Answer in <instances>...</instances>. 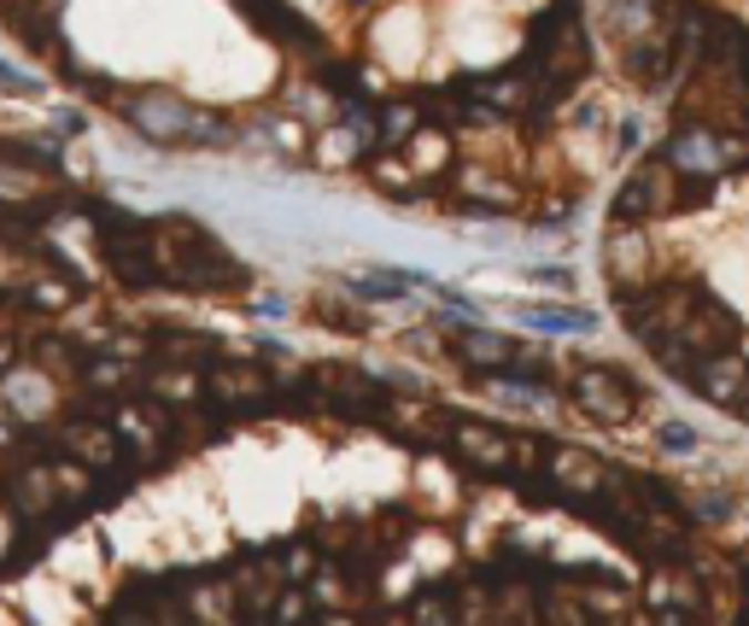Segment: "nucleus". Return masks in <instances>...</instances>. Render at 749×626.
Wrapping results in <instances>:
<instances>
[{
	"label": "nucleus",
	"instance_id": "8",
	"mask_svg": "<svg viewBox=\"0 0 749 626\" xmlns=\"http://www.w3.org/2000/svg\"><path fill=\"white\" fill-rule=\"evenodd\" d=\"M310 317H317L322 328H346V333H363L369 328V317H363V310H351L346 299H317V305H310Z\"/></svg>",
	"mask_w": 749,
	"mask_h": 626
},
{
	"label": "nucleus",
	"instance_id": "4",
	"mask_svg": "<svg viewBox=\"0 0 749 626\" xmlns=\"http://www.w3.org/2000/svg\"><path fill=\"white\" fill-rule=\"evenodd\" d=\"M205 381H212V392L223 404H258L269 392V374L258 363H228V358H217L212 369H205Z\"/></svg>",
	"mask_w": 749,
	"mask_h": 626
},
{
	"label": "nucleus",
	"instance_id": "5",
	"mask_svg": "<svg viewBox=\"0 0 749 626\" xmlns=\"http://www.w3.org/2000/svg\"><path fill=\"white\" fill-rule=\"evenodd\" d=\"M65 451L82 456V463H94V469L117 463V440H112V428H100V422H71L65 428Z\"/></svg>",
	"mask_w": 749,
	"mask_h": 626
},
{
	"label": "nucleus",
	"instance_id": "3",
	"mask_svg": "<svg viewBox=\"0 0 749 626\" xmlns=\"http://www.w3.org/2000/svg\"><path fill=\"white\" fill-rule=\"evenodd\" d=\"M123 123L135 135H147L153 147H228L235 130L217 117V112H199L187 100L164 94V89H141V94H123Z\"/></svg>",
	"mask_w": 749,
	"mask_h": 626
},
{
	"label": "nucleus",
	"instance_id": "9",
	"mask_svg": "<svg viewBox=\"0 0 749 626\" xmlns=\"http://www.w3.org/2000/svg\"><path fill=\"white\" fill-rule=\"evenodd\" d=\"M258 317H287V299H258Z\"/></svg>",
	"mask_w": 749,
	"mask_h": 626
},
{
	"label": "nucleus",
	"instance_id": "7",
	"mask_svg": "<svg viewBox=\"0 0 749 626\" xmlns=\"http://www.w3.org/2000/svg\"><path fill=\"white\" fill-rule=\"evenodd\" d=\"M7 497H12V510H18V515H48V510H53V497H59V492H53V469H48V463H41V469H24V474L12 480V492H7Z\"/></svg>",
	"mask_w": 749,
	"mask_h": 626
},
{
	"label": "nucleus",
	"instance_id": "10",
	"mask_svg": "<svg viewBox=\"0 0 749 626\" xmlns=\"http://www.w3.org/2000/svg\"><path fill=\"white\" fill-rule=\"evenodd\" d=\"M7 533H12V515H0V551H7Z\"/></svg>",
	"mask_w": 749,
	"mask_h": 626
},
{
	"label": "nucleus",
	"instance_id": "2",
	"mask_svg": "<svg viewBox=\"0 0 749 626\" xmlns=\"http://www.w3.org/2000/svg\"><path fill=\"white\" fill-rule=\"evenodd\" d=\"M668 53H702L749 71V0H644Z\"/></svg>",
	"mask_w": 749,
	"mask_h": 626
},
{
	"label": "nucleus",
	"instance_id": "1",
	"mask_svg": "<svg viewBox=\"0 0 749 626\" xmlns=\"http://www.w3.org/2000/svg\"><path fill=\"white\" fill-rule=\"evenodd\" d=\"M661 141L603 223L615 317L679 392L749 428V76L679 59Z\"/></svg>",
	"mask_w": 749,
	"mask_h": 626
},
{
	"label": "nucleus",
	"instance_id": "6",
	"mask_svg": "<svg viewBox=\"0 0 749 626\" xmlns=\"http://www.w3.org/2000/svg\"><path fill=\"white\" fill-rule=\"evenodd\" d=\"M0 404H7L12 415H24V422H35V415L53 404V392H48V381H41V374L12 369V381H7V392H0Z\"/></svg>",
	"mask_w": 749,
	"mask_h": 626
}]
</instances>
